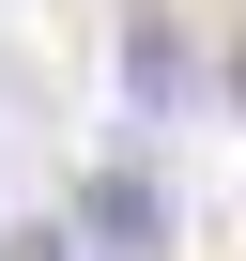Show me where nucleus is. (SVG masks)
<instances>
[{
	"label": "nucleus",
	"instance_id": "obj_1",
	"mask_svg": "<svg viewBox=\"0 0 246 261\" xmlns=\"http://www.w3.org/2000/svg\"><path fill=\"white\" fill-rule=\"evenodd\" d=\"M77 215H92V246H108V261H154V185H139V169H92V200H77Z\"/></svg>",
	"mask_w": 246,
	"mask_h": 261
},
{
	"label": "nucleus",
	"instance_id": "obj_2",
	"mask_svg": "<svg viewBox=\"0 0 246 261\" xmlns=\"http://www.w3.org/2000/svg\"><path fill=\"white\" fill-rule=\"evenodd\" d=\"M0 261H62V230H0Z\"/></svg>",
	"mask_w": 246,
	"mask_h": 261
},
{
	"label": "nucleus",
	"instance_id": "obj_3",
	"mask_svg": "<svg viewBox=\"0 0 246 261\" xmlns=\"http://www.w3.org/2000/svg\"><path fill=\"white\" fill-rule=\"evenodd\" d=\"M231 92H246V62H231Z\"/></svg>",
	"mask_w": 246,
	"mask_h": 261
}]
</instances>
